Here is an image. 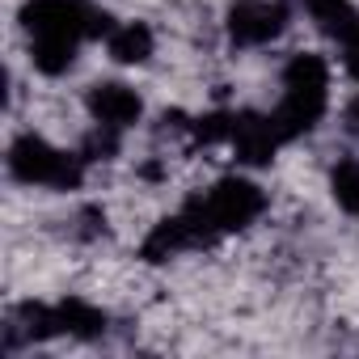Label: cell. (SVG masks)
I'll list each match as a JSON object with an SVG mask.
<instances>
[{
  "instance_id": "2",
  "label": "cell",
  "mask_w": 359,
  "mask_h": 359,
  "mask_svg": "<svg viewBox=\"0 0 359 359\" xmlns=\"http://www.w3.org/2000/svg\"><path fill=\"white\" fill-rule=\"evenodd\" d=\"M330 89H334V60L325 51H292L279 64V93L275 106H266V114L287 144L313 135L325 123Z\"/></svg>"
},
{
  "instance_id": "3",
  "label": "cell",
  "mask_w": 359,
  "mask_h": 359,
  "mask_svg": "<svg viewBox=\"0 0 359 359\" xmlns=\"http://www.w3.org/2000/svg\"><path fill=\"white\" fill-rule=\"evenodd\" d=\"M9 177L26 191H55V195H72L85 191L89 165L76 148H64L55 140H47L43 131H22L9 140Z\"/></svg>"
},
{
  "instance_id": "4",
  "label": "cell",
  "mask_w": 359,
  "mask_h": 359,
  "mask_svg": "<svg viewBox=\"0 0 359 359\" xmlns=\"http://www.w3.org/2000/svg\"><path fill=\"white\" fill-rule=\"evenodd\" d=\"M296 22L292 0H229L220 13V34L233 51H266Z\"/></svg>"
},
{
  "instance_id": "1",
  "label": "cell",
  "mask_w": 359,
  "mask_h": 359,
  "mask_svg": "<svg viewBox=\"0 0 359 359\" xmlns=\"http://www.w3.org/2000/svg\"><path fill=\"white\" fill-rule=\"evenodd\" d=\"M114 13L93 0H22L18 26L26 34V60L39 76L60 81L81 64L85 43H102L114 30Z\"/></svg>"
},
{
  "instance_id": "7",
  "label": "cell",
  "mask_w": 359,
  "mask_h": 359,
  "mask_svg": "<svg viewBox=\"0 0 359 359\" xmlns=\"http://www.w3.org/2000/svg\"><path fill=\"white\" fill-rule=\"evenodd\" d=\"M325 191L338 203V212L359 220V152H342L334 156L330 173H325Z\"/></svg>"
},
{
  "instance_id": "6",
  "label": "cell",
  "mask_w": 359,
  "mask_h": 359,
  "mask_svg": "<svg viewBox=\"0 0 359 359\" xmlns=\"http://www.w3.org/2000/svg\"><path fill=\"white\" fill-rule=\"evenodd\" d=\"M102 47H106V60L114 68H148L156 60L161 39H156L152 22H144V18H118L114 30L102 39Z\"/></svg>"
},
{
  "instance_id": "8",
  "label": "cell",
  "mask_w": 359,
  "mask_h": 359,
  "mask_svg": "<svg viewBox=\"0 0 359 359\" xmlns=\"http://www.w3.org/2000/svg\"><path fill=\"white\" fill-rule=\"evenodd\" d=\"M330 47H334V60H338L342 76L359 85V18H355L346 30H338V34L330 39Z\"/></svg>"
},
{
  "instance_id": "5",
  "label": "cell",
  "mask_w": 359,
  "mask_h": 359,
  "mask_svg": "<svg viewBox=\"0 0 359 359\" xmlns=\"http://www.w3.org/2000/svg\"><path fill=\"white\" fill-rule=\"evenodd\" d=\"M81 110H85V123H97V127H110V131H123L127 135V131L144 127L148 97L131 81L102 76V81H89L81 89Z\"/></svg>"
}]
</instances>
